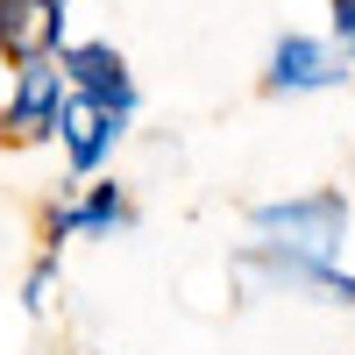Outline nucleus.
Here are the masks:
<instances>
[{"label": "nucleus", "mask_w": 355, "mask_h": 355, "mask_svg": "<svg viewBox=\"0 0 355 355\" xmlns=\"http://www.w3.org/2000/svg\"><path fill=\"white\" fill-rule=\"evenodd\" d=\"M50 277H57L50 263H36V277L21 284V306H28V313H43V306H50Z\"/></svg>", "instance_id": "8"}, {"label": "nucleus", "mask_w": 355, "mask_h": 355, "mask_svg": "<svg viewBox=\"0 0 355 355\" xmlns=\"http://www.w3.org/2000/svg\"><path fill=\"white\" fill-rule=\"evenodd\" d=\"M256 263L291 291H313L327 306H355V277L341 270L348 242V206L341 192H299L277 206H256Z\"/></svg>", "instance_id": "1"}, {"label": "nucleus", "mask_w": 355, "mask_h": 355, "mask_svg": "<svg viewBox=\"0 0 355 355\" xmlns=\"http://www.w3.org/2000/svg\"><path fill=\"white\" fill-rule=\"evenodd\" d=\"M71 107V78L57 57H36V64H15V85H8V128L15 135H57V121H64Z\"/></svg>", "instance_id": "2"}, {"label": "nucleus", "mask_w": 355, "mask_h": 355, "mask_svg": "<svg viewBox=\"0 0 355 355\" xmlns=\"http://www.w3.org/2000/svg\"><path fill=\"white\" fill-rule=\"evenodd\" d=\"M327 8H334V43L355 57V0H327Z\"/></svg>", "instance_id": "9"}, {"label": "nucleus", "mask_w": 355, "mask_h": 355, "mask_svg": "<svg viewBox=\"0 0 355 355\" xmlns=\"http://www.w3.org/2000/svg\"><path fill=\"white\" fill-rule=\"evenodd\" d=\"M114 227H128V192L114 185V178H100V185H85L71 206L50 214V242L57 234H114Z\"/></svg>", "instance_id": "7"}, {"label": "nucleus", "mask_w": 355, "mask_h": 355, "mask_svg": "<svg viewBox=\"0 0 355 355\" xmlns=\"http://www.w3.org/2000/svg\"><path fill=\"white\" fill-rule=\"evenodd\" d=\"M64 0H0V57L8 64H36V57H64Z\"/></svg>", "instance_id": "5"}, {"label": "nucleus", "mask_w": 355, "mask_h": 355, "mask_svg": "<svg viewBox=\"0 0 355 355\" xmlns=\"http://www.w3.org/2000/svg\"><path fill=\"white\" fill-rule=\"evenodd\" d=\"M64 78H71V93L78 100H93V107H107V114H135V78H128V57L114 50V43H71L64 57Z\"/></svg>", "instance_id": "4"}, {"label": "nucleus", "mask_w": 355, "mask_h": 355, "mask_svg": "<svg viewBox=\"0 0 355 355\" xmlns=\"http://www.w3.org/2000/svg\"><path fill=\"white\" fill-rule=\"evenodd\" d=\"M355 57L334 43V36H277L270 43V93H327V85L348 78Z\"/></svg>", "instance_id": "3"}, {"label": "nucleus", "mask_w": 355, "mask_h": 355, "mask_svg": "<svg viewBox=\"0 0 355 355\" xmlns=\"http://www.w3.org/2000/svg\"><path fill=\"white\" fill-rule=\"evenodd\" d=\"M114 142H121V114H107V107H93V100L71 93L64 121H57V150H64V164L85 178V171H100L114 157Z\"/></svg>", "instance_id": "6"}]
</instances>
